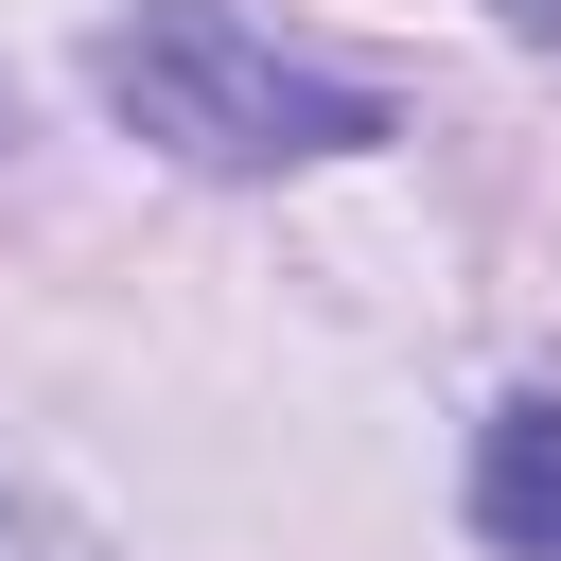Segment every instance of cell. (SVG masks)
Instances as JSON below:
<instances>
[{"label":"cell","mask_w":561,"mask_h":561,"mask_svg":"<svg viewBox=\"0 0 561 561\" xmlns=\"http://www.w3.org/2000/svg\"><path fill=\"white\" fill-rule=\"evenodd\" d=\"M88 88H105V123L158 140L175 175H316V158H368V140H386V88L280 53V35L228 18V0H123V18L88 35Z\"/></svg>","instance_id":"6da1fadb"},{"label":"cell","mask_w":561,"mask_h":561,"mask_svg":"<svg viewBox=\"0 0 561 561\" xmlns=\"http://www.w3.org/2000/svg\"><path fill=\"white\" fill-rule=\"evenodd\" d=\"M473 543L491 561H561V386H508L491 421H473Z\"/></svg>","instance_id":"7a4b0ae2"},{"label":"cell","mask_w":561,"mask_h":561,"mask_svg":"<svg viewBox=\"0 0 561 561\" xmlns=\"http://www.w3.org/2000/svg\"><path fill=\"white\" fill-rule=\"evenodd\" d=\"M491 18H508V35H526V53H561V0H491Z\"/></svg>","instance_id":"3957f363"},{"label":"cell","mask_w":561,"mask_h":561,"mask_svg":"<svg viewBox=\"0 0 561 561\" xmlns=\"http://www.w3.org/2000/svg\"><path fill=\"white\" fill-rule=\"evenodd\" d=\"M0 140H18V105H0Z\"/></svg>","instance_id":"277c9868"}]
</instances>
